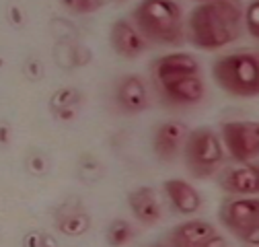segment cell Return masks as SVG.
Wrapping results in <instances>:
<instances>
[{"label":"cell","mask_w":259,"mask_h":247,"mask_svg":"<svg viewBox=\"0 0 259 247\" xmlns=\"http://www.w3.org/2000/svg\"><path fill=\"white\" fill-rule=\"evenodd\" d=\"M245 25L243 7L231 0L202 3L187 19L189 39L202 50H220L241 37Z\"/></svg>","instance_id":"1"},{"label":"cell","mask_w":259,"mask_h":247,"mask_svg":"<svg viewBox=\"0 0 259 247\" xmlns=\"http://www.w3.org/2000/svg\"><path fill=\"white\" fill-rule=\"evenodd\" d=\"M134 27L146 42L177 46L183 42V13L171 0H146L132 13Z\"/></svg>","instance_id":"2"},{"label":"cell","mask_w":259,"mask_h":247,"mask_svg":"<svg viewBox=\"0 0 259 247\" xmlns=\"http://www.w3.org/2000/svg\"><path fill=\"white\" fill-rule=\"evenodd\" d=\"M212 76L220 89L237 97L259 95V58L249 52H233L220 56L214 66Z\"/></svg>","instance_id":"3"},{"label":"cell","mask_w":259,"mask_h":247,"mask_svg":"<svg viewBox=\"0 0 259 247\" xmlns=\"http://www.w3.org/2000/svg\"><path fill=\"white\" fill-rule=\"evenodd\" d=\"M183 150L187 169L196 177H210L224 161V144L210 128L189 130Z\"/></svg>","instance_id":"4"},{"label":"cell","mask_w":259,"mask_h":247,"mask_svg":"<svg viewBox=\"0 0 259 247\" xmlns=\"http://www.w3.org/2000/svg\"><path fill=\"white\" fill-rule=\"evenodd\" d=\"M222 144L239 163H249L259 157V121L222 124Z\"/></svg>","instance_id":"5"},{"label":"cell","mask_w":259,"mask_h":247,"mask_svg":"<svg viewBox=\"0 0 259 247\" xmlns=\"http://www.w3.org/2000/svg\"><path fill=\"white\" fill-rule=\"evenodd\" d=\"M218 185L226 194L235 196L259 194V163H239L222 169Z\"/></svg>","instance_id":"6"},{"label":"cell","mask_w":259,"mask_h":247,"mask_svg":"<svg viewBox=\"0 0 259 247\" xmlns=\"http://www.w3.org/2000/svg\"><path fill=\"white\" fill-rule=\"evenodd\" d=\"M220 221L235 235L259 223V198H233L220 206Z\"/></svg>","instance_id":"7"},{"label":"cell","mask_w":259,"mask_h":247,"mask_svg":"<svg viewBox=\"0 0 259 247\" xmlns=\"http://www.w3.org/2000/svg\"><path fill=\"white\" fill-rule=\"evenodd\" d=\"M198 74H200L198 60L189 54H183V52L167 54L154 62V78H156L158 87L185 78V76H198Z\"/></svg>","instance_id":"8"},{"label":"cell","mask_w":259,"mask_h":247,"mask_svg":"<svg viewBox=\"0 0 259 247\" xmlns=\"http://www.w3.org/2000/svg\"><path fill=\"white\" fill-rule=\"evenodd\" d=\"M187 136H189V128L179 119H169L160 124L154 134V152L158 154V159L173 161L179 154V150L185 146Z\"/></svg>","instance_id":"9"},{"label":"cell","mask_w":259,"mask_h":247,"mask_svg":"<svg viewBox=\"0 0 259 247\" xmlns=\"http://www.w3.org/2000/svg\"><path fill=\"white\" fill-rule=\"evenodd\" d=\"M111 46L123 58H138L146 52V39L127 19H119L111 27Z\"/></svg>","instance_id":"10"},{"label":"cell","mask_w":259,"mask_h":247,"mask_svg":"<svg viewBox=\"0 0 259 247\" xmlns=\"http://www.w3.org/2000/svg\"><path fill=\"white\" fill-rule=\"evenodd\" d=\"M115 99L127 113H140L148 107V91L138 74H127L117 83Z\"/></svg>","instance_id":"11"},{"label":"cell","mask_w":259,"mask_h":247,"mask_svg":"<svg viewBox=\"0 0 259 247\" xmlns=\"http://www.w3.org/2000/svg\"><path fill=\"white\" fill-rule=\"evenodd\" d=\"M127 204L142 225H156L163 219V208H160V202L152 188H138L134 192H130Z\"/></svg>","instance_id":"12"},{"label":"cell","mask_w":259,"mask_h":247,"mask_svg":"<svg viewBox=\"0 0 259 247\" xmlns=\"http://www.w3.org/2000/svg\"><path fill=\"white\" fill-rule=\"evenodd\" d=\"M56 227L66 237H80L91 229V216L78 202H66L56 214Z\"/></svg>","instance_id":"13"},{"label":"cell","mask_w":259,"mask_h":247,"mask_svg":"<svg viewBox=\"0 0 259 247\" xmlns=\"http://www.w3.org/2000/svg\"><path fill=\"white\" fill-rule=\"evenodd\" d=\"M160 91L165 93V97L173 103H181V105H189V103H200L206 95V87L204 80L198 76H185L173 83H167L160 87Z\"/></svg>","instance_id":"14"},{"label":"cell","mask_w":259,"mask_h":247,"mask_svg":"<svg viewBox=\"0 0 259 247\" xmlns=\"http://www.w3.org/2000/svg\"><path fill=\"white\" fill-rule=\"evenodd\" d=\"M165 194L181 214H196L202 208L200 192L183 179H167L165 181Z\"/></svg>","instance_id":"15"},{"label":"cell","mask_w":259,"mask_h":247,"mask_svg":"<svg viewBox=\"0 0 259 247\" xmlns=\"http://www.w3.org/2000/svg\"><path fill=\"white\" fill-rule=\"evenodd\" d=\"M214 235L216 229L208 221H187L171 231L169 243L171 247H198L200 243H204Z\"/></svg>","instance_id":"16"},{"label":"cell","mask_w":259,"mask_h":247,"mask_svg":"<svg viewBox=\"0 0 259 247\" xmlns=\"http://www.w3.org/2000/svg\"><path fill=\"white\" fill-rule=\"evenodd\" d=\"M93 60L91 50L84 44H56L54 48V62L62 70H74V68H84Z\"/></svg>","instance_id":"17"},{"label":"cell","mask_w":259,"mask_h":247,"mask_svg":"<svg viewBox=\"0 0 259 247\" xmlns=\"http://www.w3.org/2000/svg\"><path fill=\"white\" fill-rule=\"evenodd\" d=\"M82 91L76 89V87H64V89H58L54 95L50 97V109L52 113H58L62 109H72V107H78L82 103Z\"/></svg>","instance_id":"18"},{"label":"cell","mask_w":259,"mask_h":247,"mask_svg":"<svg viewBox=\"0 0 259 247\" xmlns=\"http://www.w3.org/2000/svg\"><path fill=\"white\" fill-rule=\"evenodd\" d=\"M103 175H105V167L97 157H93V154H82L78 159V177L87 185L99 183L103 179Z\"/></svg>","instance_id":"19"},{"label":"cell","mask_w":259,"mask_h":247,"mask_svg":"<svg viewBox=\"0 0 259 247\" xmlns=\"http://www.w3.org/2000/svg\"><path fill=\"white\" fill-rule=\"evenodd\" d=\"M48 27H50L52 35L56 37L58 44H74V42H78V27L70 19L54 17Z\"/></svg>","instance_id":"20"},{"label":"cell","mask_w":259,"mask_h":247,"mask_svg":"<svg viewBox=\"0 0 259 247\" xmlns=\"http://www.w3.org/2000/svg\"><path fill=\"white\" fill-rule=\"evenodd\" d=\"M134 239V229L127 221L123 219H115L109 227H107V243L111 247H123L125 243H130Z\"/></svg>","instance_id":"21"},{"label":"cell","mask_w":259,"mask_h":247,"mask_svg":"<svg viewBox=\"0 0 259 247\" xmlns=\"http://www.w3.org/2000/svg\"><path fill=\"white\" fill-rule=\"evenodd\" d=\"M25 169L27 173L35 175V177H41L50 171V159L46 157V154L41 150H29L27 157H25Z\"/></svg>","instance_id":"22"},{"label":"cell","mask_w":259,"mask_h":247,"mask_svg":"<svg viewBox=\"0 0 259 247\" xmlns=\"http://www.w3.org/2000/svg\"><path fill=\"white\" fill-rule=\"evenodd\" d=\"M23 74H25V78L31 80V83H39V80L44 78V74H46V66H44L41 58H37V56L27 58L25 64H23Z\"/></svg>","instance_id":"23"},{"label":"cell","mask_w":259,"mask_h":247,"mask_svg":"<svg viewBox=\"0 0 259 247\" xmlns=\"http://www.w3.org/2000/svg\"><path fill=\"white\" fill-rule=\"evenodd\" d=\"M245 27L249 35L259 39V0L257 3H249L245 7Z\"/></svg>","instance_id":"24"},{"label":"cell","mask_w":259,"mask_h":247,"mask_svg":"<svg viewBox=\"0 0 259 247\" xmlns=\"http://www.w3.org/2000/svg\"><path fill=\"white\" fill-rule=\"evenodd\" d=\"M105 3H95V0H74V3H64V9H68L72 13H80V15H87V13H95L103 9Z\"/></svg>","instance_id":"25"},{"label":"cell","mask_w":259,"mask_h":247,"mask_svg":"<svg viewBox=\"0 0 259 247\" xmlns=\"http://www.w3.org/2000/svg\"><path fill=\"white\" fill-rule=\"evenodd\" d=\"M7 21L13 25V27H21L25 23V15H23V9L19 5H9L7 7Z\"/></svg>","instance_id":"26"},{"label":"cell","mask_w":259,"mask_h":247,"mask_svg":"<svg viewBox=\"0 0 259 247\" xmlns=\"http://www.w3.org/2000/svg\"><path fill=\"white\" fill-rule=\"evenodd\" d=\"M237 237H241L247 245L259 247V223H257V225H253V227H249V229H245V231H243V233H239Z\"/></svg>","instance_id":"27"},{"label":"cell","mask_w":259,"mask_h":247,"mask_svg":"<svg viewBox=\"0 0 259 247\" xmlns=\"http://www.w3.org/2000/svg\"><path fill=\"white\" fill-rule=\"evenodd\" d=\"M44 231H29L23 237V247H41Z\"/></svg>","instance_id":"28"},{"label":"cell","mask_w":259,"mask_h":247,"mask_svg":"<svg viewBox=\"0 0 259 247\" xmlns=\"http://www.w3.org/2000/svg\"><path fill=\"white\" fill-rule=\"evenodd\" d=\"M11 138H13L11 126H9L7 121H0V146H9L11 144Z\"/></svg>","instance_id":"29"},{"label":"cell","mask_w":259,"mask_h":247,"mask_svg":"<svg viewBox=\"0 0 259 247\" xmlns=\"http://www.w3.org/2000/svg\"><path fill=\"white\" fill-rule=\"evenodd\" d=\"M198 247H229V243H226V239L222 237V235H214V237H210V239H206L204 243H200Z\"/></svg>","instance_id":"30"},{"label":"cell","mask_w":259,"mask_h":247,"mask_svg":"<svg viewBox=\"0 0 259 247\" xmlns=\"http://www.w3.org/2000/svg\"><path fill=\"white\" fill-rule=\"evenodd\" d=\"M60 121H72L76 115H78V107H72V109H62L58 113H54Z\"/></svg>","instance_id":"31"},{"label":"cell","mask_w":259,"mask_h":247,"mask_svg":"<svg viewBox=\"0 0 259 247\" xmlns=\"http://www.w3.org/2000/svg\"><path fill=\"white\" fill-rule=\"evenodd\" d=\"M41 247H60V243H58V239H56L54 235H50V233H44V241H41Z\"/></svg>","instance_id":"32"},{"label":"cell","mask_w":259,"mask_h":247,"mask_svg":"<svg viewBox=\"0 0 259 247\" xmlns=\"http://www.w3.org/2000/svg\"><path fill=\"white\" fill-rule=\"evenodd\" d=\"M150 247H167V245H160V243H154V245H150Z\"/></svg>","instance_id":"33"},{"label":"cell","mask_w":259,"mask_h":247,"mask_svg":"<svg viewBox=\"0 0 259 247\" xmlns=\"http://www.w3.org/2000/svg\"><path fill=\"white\" fill-rule=\"evenodd\" d=\"M3 64H5V60H3V58H0V68H3Z\"/></svg>","instance_id":"34"}]
</instances>
